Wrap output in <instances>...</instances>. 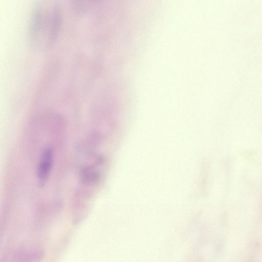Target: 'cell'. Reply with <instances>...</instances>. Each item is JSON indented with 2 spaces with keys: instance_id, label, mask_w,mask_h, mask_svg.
<instances>
[{
  "instance_id": "obj_3",
  "label": "cell",
  "mask_w": 262,
  "mask_h": 262,
  "mask_svg": "<svg viewBox=\"0 0 262 262\" xmlns=\"http://www.w3.org/2000/svg\"><path fill=\"white\" fill-rule=\"evenodd\" d=\"M80 178L83 183L91 184L94 183L98 180L99 174L92 168L85 167L81 171Z\"/></svg>"
},
{
  "instance_id": "obj_2",
  "label": "cell",
  "mask_w": 262,
  "mask_h": 262,
  "mask_svg": "<svg viewBox=\"0 0 262 262\" xmlns=\"http://www.w3.org/2000/svg\"><path fill=\"white\" fill-rule=\"evenodd\" d=\"M53 163V152L51 147L45 148L40 157L37 169L38 185L43 187L48 180Z\"/></svg>"
},
{
  "instance_id": "obj_1",
  "label": "cell",
  "mask_w": 262,
  "mask_h": 262,
  "mask_svg": "<svg viewBox=\"0 0 262 262\" xmlns=\"http://www.w3.org/2000/svg\"><path fill=\"white\" fill-rule=\"evenodd\" d=\"M60 22V10L56 4L50 2L37 4L32 13L29 27L32 44L39 48L50 45L57 36Z\"/></svg>"
}]
</instances>
